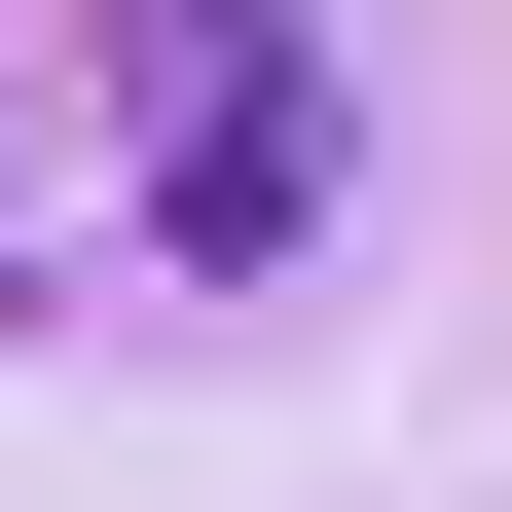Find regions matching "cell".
<instances>
[{
	"instance_id": "cell-1",
	"label": "cell",
	"mask_w": 512,
	"mask_h": 512,
	"mask_svg": "<svg viewBox=\"0 0 512 512\" xmlns=\"http://www.w3.org/2000/svg\"><path fill=\"white\" fill-rule=\"evenodd\" d=\"M110 110H147V256H330V0H110Z\"/></svg>"
}]
</instances>
